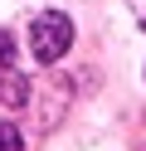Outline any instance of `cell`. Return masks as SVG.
<instances>
[{
    "label": "cell",
    "mask_w": 146,
    "mask_h": 151,
    "mask_svg": "<svg viewBox=\"0 0 146 151\" xmlns=\"http://www.w3.org/2000/svg\"><path fill=\"white\" fill-rule=\"evenodd\" d=\"M132 10H136V20L146 24V0H132Z\"/></svg>",
    "instance_id": "cell-5"
},
{
    "label": "cell",
    "mask_w": 146,
    "mask_h": 151,
    "mask_svg": "<svg viewBox=\"0 0 146 151\" xmlns=\"http://www.w3.org/2000/svg\"><path fill=\"white\" fill-rule=\"evenodd\" d=\"M0 102H10V107L29 102V93H24V78H19V73H0Z\"/></svg>",
    "instance_id": "cell-2"
},
{
    "label": "cell",
    "mask_w": 146,
    "mask_h": 151,
    "mask_svg": "<svg viewBox=\"0 0 146 151\" xmlns=\"http://www.w3.org/2000/svg\"><path fill=\"white\" fill-rule=\"evenodd\" d=\"M0 151H24V137H19V127L0 122Z\"/></svg>",
    "instance_id": "cell-3"
},
{
    "label": "cell",
    "mask_w": 146,
    "mask_h": 151,
    "mask_svg": "<svg viewBox=\"0 0 146 151\" xmlns=\"http://www.w3.org/2000/svg\"><path fill=\"white\" fill-rule=\"evenodd\" d=\"M68 44H73V24H68V15L44 10L34 24H29V49H34L39 63H58V59L68 54Z\"/></svg>",
    "instance_id": "cell-1"
},
{
    "label": "cell",
    "mask_w": 146,
    "mask_h": 151,
    "mask_svg": "<svg viewBox=\"0 0 146 151\" xmlns=\"http://www.w3.org/2000/svg\"><path fill=\"white\" fill-rule=\"evenodd\" d=\"M15 59V39H10V29H0V63Z\"/></svg>",
    "instance_id": "cell-4"
}]
</instances>
